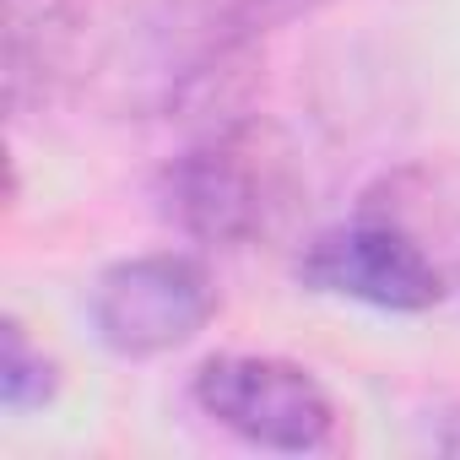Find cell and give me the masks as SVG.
Instances as JSON below:
<instances>
[{
    "label": "cell",
    "instance_id": "1",
    "mask_svg": "<svg viewBox=\"0 0 460 460\" xmlns=\"http://www.w3.org/2000/svg\"><path fill=\"white\" fill-rule=\"evenodd\" d=\"M282 179L255 136L250 119L200 130L163 173H157V211L184 239L211 250H239L271 227V211L282 206Z\"/></svg>",
    "mask_w": 460,
    "mask_h": 460
},
{
    "label": "cell",
    "instance_id": "2",
    "mask_svg": "<svg viewBox=\"0 0 460 460\" xmlns=\"http://www.w3.org/2000/svg\"><path fill=\"white\" fill-rule=\"evenodd\" d=\"M190 395L217 428L271 455H314L336 438V401L288 358L217 352L195 368Z\"/></svg>",
    "mask_w": 460,
    "mask_h": 460
},
{
    "label": "cell",
    "instance_id": "3",
    "mask_svg": "<svg viewBox=\"0 0 460 460\" xmlns=\"http://www.w3.org/2000/svg\"><path fill=\"white\" fill-rule=\"evenodd\" d=\"M217 314V282L190 255H130L114 261L93 293L87 320L119 358H163L190 347Z\"/></svg>",
    "mask_w": 460,
    "mask_h": 460
},
{
    "label": "cell",
    "instance_id": "4",
    "mask_svg": "<svg viewBox=\"0 0 460 460\" xmlns=\"http://www.w3.org/2000/svg\"><path fill=\"white\" fill-rule=\"evenodd\" d=\"M298 282L314 293H331V298L390 309V314H422V309L449 304L444 282L428 271V261L390 222H379L368 211H352V222H336L309 239V250L298 255Z\"/></svg>",
    "mask_w": 460,
    "mask_h": 460
},
{
    "label": "cell",
    "instance_id": "5",
    "mask_svg": "<svg viewBox=\"0 0 460 460\" xmlns=\"http://www.w3.org/2000/svg\"><path fill=\"white\" fill-rule=\"evenodd\" d=\"M87 12L82 0H6V109L44 114L82 76Z\"/></svg>",
    "mask_w": 460,
    "mask_h": 460
},
{
    "label": "cell",
    "instance_id": "6",
    "mask_svg": "<svg viewBox=\"0 0 460 460\" xmlns=\"http://www.w3.org/2000/svg\"><path fill=\"white\" fill-rule=\"evenodd\" d=\"M358 211L390 222L444 282V298H460V168L455 163H406L379 173Z\"/></svg>",
    "mask_w": 460,
    "mask_h": 460
},
{
    "label": "cell",
    "instance_id": "7",
    "mask_svg": "<svg viewBox=\"0 0 460 460\" xmlns=\"http://www.w3.org/2000/svg\"><path fill=\"white\" fill-rule=\"evenodd\" d=\"M320 6H331V0H190L200 28L234 49H255L266 33L293 28V22L314 17Z\"/></svg>",
    "mask_w": 460,
    "mask_h": 460
},
{
    "label": "cell",
    "instance_id": "8",
    "mask_svg": "<svg viewBox=\"0 0 460 460\" xmlns=\"http://www.w3.org/2000/svg\"><path fill=\"white\" fill-rule=\"evenodd\" d=\"M60 390V368L55 358L28 336L22 320H6L0 325V406L12 417L33 411V406H49Z\"/></svg>",
    "mask_w": 460,
    "mask_h": 460
},
{
    "label": "cell",
    "instance_id": "9",
    "mask_svg": "<svg viewBox=\"0 0 460 460\" xmlns=\"http://www.w3.org/2000/svg\"><path fill=\"white\" fill-rule=\"evenodd\" d=\"M433 449H444V455H460V406L438 411V428H433Z\"/></svg>",
    "mask_w": 460,
    "mask_h": 460
}]
</instances>
